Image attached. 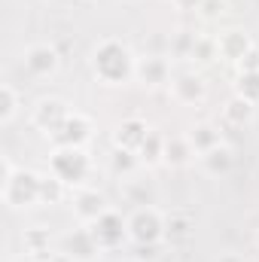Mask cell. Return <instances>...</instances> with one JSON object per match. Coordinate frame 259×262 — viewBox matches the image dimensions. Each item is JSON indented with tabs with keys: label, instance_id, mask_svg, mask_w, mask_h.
I'll return each instance as SVG.
<instances>
[{
	"label": "cell",
	"instance_id": "6da1fadb",
	"mask_svg": "<svg viewBox=\"0 0 259 262\" xmlns=\"http://www.w3.org/2000/svg\"><path fill=\"white\" fill-rule=\"evenodd\" d=\"M89 67H92L95 79L104 82V85H128L131 79H134L137 58H134V52L128 49V43H122L116 37H104L92 49Z\"/></svg>",
	"mask_w": 259,
	"mask_h": 262
},
{
	"label": "cell",
	"instance_id": "7a4b0ae2",
	"mask_svg": "<svg viewBox=\"0 0 259 262\" xmlns=\"http://www.w3.org/2000/svg\"><path fill=\"white\" fill-rule=\"evenodd\" d=\"M40 177L37 171L15 168L12 156H0V201L9 210H28L40 204Z\"/></svg>",
	"mask_w": 259,
	"mask_h": 262
},
{
	"label": "cell",
	"instance_id": "3957f363",
	"mask_svg": "<svg viewBox=\"0 0 259 262\" xmlns=\"http://www.w3.org/2000/svg\"><path fill=\"white\" fill-rule=\"evenodd\" d=\"M49 171L58 180H64L73 192V189L85 186V180L92 174V156L85 146H55L49 156Z\"/></svg>",
	"mask_w": 259,
	"mask_h": 262
},
{
	"label": "cell",
	"instance_id": "277c9868",
	"mask_svg": "<svg viewBox=\"0 0 259 262\" xmlns=\"http://www.w3.org/2000/svg\"><path fill=\"white\" fill-rule=\"evenodd\" d=\"M125 220H128V238L134 247H159V241H165V210H159L156 204L131 207Z\"/></svg>",
	"mask_w": 259,
	"mask_h": 262
},
{
	"label": "cell",
	"instance_id": "5b68a950",
	"mask_svg": "<svg viewBox=\"0 0 259 262\" xmlns=\"http://www.w3.org/2000/svg\"><path fill=\"white\" fill-rule=\"evenodd\" d=\"M58 253H61L67 262H95L104 250L98 247L92 229L76 223L73 229H67L64 235L58 238Z\"/></svg>",
	"mask_w": 259,
	"mask_h": 262
},
{
	"label": "cell",
	"instance_id": "8992f818",
	"mask_svg": "<svg viewBox=\"0 0 259 262\" xmlns=\"http://www.w3.org/2000/svg\"><path fill=\"white\" fill-rule=\"evenodd\" d=\"M92 229V235H95V241H98V247L104 250V253H110V250H119L122 244H128V220L116 210V207H110L98 223H92L89 226Z\"/></svg>",
	"mask_w": 259,
	"mask_h": 262
},
{
	"label": "cell",
	"instance_id": "52a82bcc",
	"mask_svg": "<svg viewBox=\"0 0 259 262\" xmlns=\"http://www.w3.org/2000/svg\"><path fill=\"white\" fill-rule=\"evenodd\" d=\"M70 207H73V220H76L79 226H92V223H98L113 204L107 201V195H104L101 189H95V186H79V189L70 192Z\"/></svg>",
	"mask_w": 259,
	"mask_h": 262
},
{
	"label": "cell",
	"instance_id": "ba28073f",
	"mask_svg": "<svg viewBox=\"0 0 259 262\" xmlns=\"http://www.w3.org/2000/svg\"><path fill=\"white\" fill-rule=\"evenodd\" d=\"M21 67L31 79H52L61 67V55L49 43H31L21 52Z\"/></svg>",
	"mask_w": 259,
	"mask_h": 262
},
{
	"label": "cell",
	"instance_id": "9c48e42d",
	"mask_svg": "<svg viewBox=\"0 0 259 262\" xmlns=\"http://www.w3.org/2000/svg\"><path fill=\"white\" fill-rule=\"evenodd\" d=\"M70 113H73V110L67 107V101L49 95V98H40V101L34 104V110H31V125L37 131H43L46 137H52L55 131L64 125V119Z\"/></svg>",
	"mask_w": 259,
	"mask_h": 262
},
{
	"label": "cell",
	"instance_id": "30bf717a",
	"mask_svg": "<svg viewBox=\"0 0 259 262\" xmlns=\"http://www.w3.org/2000/svg\"><path fill=\"white\" fill-rule=\"evenodd\" d=\"M168 92H171V98H174L177 104L195 107V104H201V101L207 98V82H204V76H201L198 70H189V67H186V70H174Z\"/></svg>",
	"mask_w": 259,
	"mask_h": 262
},
{
	"label": "cell",
	"instance_id": "8fae6325",
	"mask_svg": "<svg viewBox=\"0 0 259 262\" xmlns=\"http://www.w3.org/2000/svg\"><path fill=\"white\" fill-rule=\"evenodd\" d=\"M171 76H174L171 58H165V55H143V58H137L134 79H137L143 89H162V85H171Z\"/></svg>",
	"mask_w": 259,
	"mask_h": 262
},
{
	"label": "cell",
	"instance_id": "7c38bea8",
	"mask_svg": "<svg viewBox=\"0 0 259 262\" xmlns=\"http://www.w3.org/2000/svg\"><path fill=\"white\" fill-rule=\"evenodd\" d=\"M92 119L85 116V113H79V110H73L70 116L64 119V125L55 131L49 140L55 143V146H89V140H92Z\"/></svg>",
	"mask_w": 259,
	"mask_h": 262
},
{
	"label": "cell",
	"instance_id": "4fadbf2b",
	"mask_svg": "<svg viewBox=\"0 0 259 262\" xmlns=\"http://www.w3.org/2000/svg\"><path fill=\"white\" fill-rule=\"evenodd\" d=\"M256 46V40L244 31V28H226L217 34V49H220V58H226L229 64H238L250 49Z\"/></svg>",
	"mask_w": 259,
	"mask_h": 262
},
{
	"label": "cell",
	"instance_id": "5bb4252c",
	"mask_svg": "<svg viewBox=\"0 0 259 262\" xmlns=\"http://www.w3.org/2000/svg\"><path fill=\"white\" fill-rule=\"evenodd\" d=\"M140 171H134L131 177H122V198L128 204H134V207H146V204H156L159 201V186L149 177H143Z\"/></svg>",
	"mask_w": 259,
	"mask_h": 262
},
{
	"label": "cell",
	"instance_id": "9a60e30c",
	"mask_svg": "<svg viewBox=\"0 0 259 262\" xmlns=\"http://www.w3.org/2000/svg\"><path fill=\"white\" fill-rule=\"evenodd\" d=\"M149 122L146 119H140V116H125L116 131H113V146H122V149H131V152H137L140 146H143V140L149 137Z\"/></svg>",
	"mask_w": 259,
	"mask_h": 262
},
{
	"label": "cell",
	"instance_id": "2e32d148",
	"mask_svg": "<svg viewBox=\"0 0 259 262\" xmlns=\"http://www.w3.org/2000/svg\"><path fill=\"white\" fill-rule=\"evenodd\" d=\"M195 159H198V156H195L186 131H183V134H165V162H162V165L180 171V168H189Z\"/></svg>",
	"mask_w": 259,
	"mask_h": 262
},
{
	"label": "cell",
	"instance_id": "e0dca14e",
	"mask_svg": "<svg viewBox=\"0 0 259 262\" xmlns=\"http://www.w3.org/2000/svg\"><path fill=\"white\" fill-rule=\"evenodd\" d=\"M253 119H256V104L253 101H247L241 95H232L223 104V125H229V128H247Z\"/></svg>",
	"mask_w": 259,
	"mask_h": 262
},
{
	"label": "cell",
	"instance_id": "ac0fdd59",
	"mask_svg": "<svg viewBox=\"0 0 259 262\" xmlns=\"http://www.w3.org/2000/svg\"><path fill=\"white\" fill-rule=\"evenodd\" d=\"M198 165H201L204 174H210V177H226V174L235 168V149L223 140L220 146H213V149H207L204 156H198Z\"/></svg>",
	"mask_w": 259,
	"mask_h": 262
},
{
	"label": "cell",
	"instance_id": "d6986e66",
	"mask_svg": "<svg viewBox=\"0 0 259 262\" xmlns=\"http://www.w3.org/2000/svg\"><path fill=\"white\" fill-rule=\"evenodd\" d=\"M186 137H189V143H192L195 156H204L207 149H213V146L223 143V128H220L217 122H195L192 128L186 131Z\"/></svg>",
	"mask_w": 259,
	"mask_h": 262
},
{
	"label": "cell",
	"instance_id": "ffe728a7",
	"mask_svg": "<svg viewBox=\"0 0 259 262\" xmlns=\"http://www.w3.org/2000/svg\"><path fill=\"white\" fill-rule=\"evenodd\" d=\"M192 229H195V220L189 213H180V210L165 213V241H168V244H183V241H189V238H192Z\"/></svg>",
	"mask_w": 259,
	"mask_h": 262
},
{
	"label": "cell",
	"instance_id": "44dd1931",
	"mask_svg": "<svg viewBox=\"0 0 259 262\" xmlns=\"http://www.w3.org/2000/svg\"><path fill=\"white\" fill-rule=\"evenodd\" d=\"M21 247H25V253H34V256L49 259V256H52V235H49V229H43V226L25 229V235H21Z\"/></svg>",
	"mask_w": 259,
	"mask_h": 262
},
{
	"label": "cell",
	"instance_id": "7402d4cb",
	"mask_svg": "<svg viewBox=\"0 0 259 262\" xmlns=\"http://www.w3.org/2000/svg\"><path fill=\"white\" fill-rule=\"evenodd\" d=\"M137 159H140V168H156L165 162V134L159 131H149V137L143 140V146L137 149Z\"/></svg>",
	"mask_w": 259,
	"mask_h": 262
},
{
	"label": "cell",
	"instance_id": "603a6c76",
	"mask_svg": "<svg viewBox=\"0 0 259 262\" xmlns=\"http://www.w3.org/2000/svg\"><path fill=\"white\" fill-rule=\"evenodd\" d=\"M21 113V92L12 82H0V125H9Z\"/></svg>",
	"mask_w": 259,
	"mask_h": 262
},
{
	"label": "cell",
	"instance_id": "cb8c5ba5",
	"mask_svg": "<svg viewBox=\"0 0 259 262\" xmlns=\"http://www.w3.org/2000/svg\"><path fill=\"white\" fill-rule=\"evenodd\" d=\"M67 195H70V186L64 180H58L52 171L40 177V204H61Z\"/></svg>",
	"mask_w": 259,
	"mask_h": 262
},
{
	"label": "cell",
	"instance_id": "d4e9b609",
	"mask_svg": "<svg viewBox=\"0 0 259 262\" xmlns=\"http://www.w3.org/2000/svg\"><path fill=\"white\" fill-rule=\"evenodd\" d=\"M110 168H113L116 177H131L134 171H140V159H137V152H131V149L113 146V152H110Z\"/></svg>",
	"mask_w": 259,
	"mask_h": 262
},
{
	"label": "cell",
	"instance_id": "484cf974",
	"mask_svg": "<svg viewBox=\"0 0 259 262\" xmlns=\"http://www.w3.org/2000/svg\"><path fill=\"white\" fill-rule=\"evenodd\" d=\"M220 58V49H217V37H207V34H195V46L189 61L198 64H207V61H217Z\"/></svg>",
	"mask_w": 259,
	"mask_h": 262
},
{
	"label": "cell",
	"instance_id": "4316f807",
	"mask_svg": "<svg viewBox=\"0 0 259 262\" xmlns=\"http://www.w3.org/2000/svg\"><path fill=\"white\" fill-rule=\"evenodd\" d=\"M235 95H241V98H247V101L259 104V73H238Z\"/></svg>",
	"mask_w": 259,
	"mask_h": 262
},
{
	"label": "cell",
	"instance_id": "83f0119b",
	"mask_svg": "<svg viewBox=\"0 0 259 262\" xmlns=\"http://www.w3.org/2000/svg\"><path fill=\"white\" fill-rule=\"evenodd\" d=\"M192 46H195L192 31H177L174 40H171V55H174V58H189V55H192Z\"/></svg>",
	"mask_w": 259,
	"mask_h": 262
},
{
	"label": "cell",
	"instance_id": "f1b7e54d",
	"mask_svg": "<svg viewBox=\"0 0 259 262\" xmlns=\"http://www.w3.org/2000/svg\"><path fill=\"white\" fill-rule=\"evenodd\" d=\"M235 70H238V73H259V46H253V49L235 64Z\"/></svg>",
	"mask_w": 259,
	"mask_h": 262
},
{
	"label": "cell",
	"instance_id": "f546056e",
	"mask_svg": "<svg viewBox=\"0 0 259 262\" xmlns=\"http://www.w3.org/2000/svg\"><path fill=\"white\" fill-rule=\"evenodd\" d=\"M223 6H226V0H204L201 9H198V15H201L204 21H213V18L223 15Z\"/></svg>",
	"mask_w": 259,
	"mask_h": 262
},
{
	"label": "cell",
	"instance_id": "4dcf8cb0",
	"mask_svg": "<svg viewBox=\"0 0 259 262\" xmlns=\"http://www.w3.org/2000/svg\"><path fill=\"white\" fill-rule=\"evenodd\" d=\"M171 3H174V6H177L180 12H198L204 0H171Z\"/></svg>",
	"mask_w": 259,
	"mask_h": 262
},
{
	"label": "cell",
	"instance_id": "1f68e13d",
	"mask_svg": "<svg viewBox=\"0 0 259 262\" xmlns=\"http://www.w3.org/2000/svg\"><path fill=\"white\" fill-rule=\"evenodd\" d=\"M12 262H49V259H43V256H34V253H21L18 259H12Z\"/></svg>",
	"mask_w": 259,
	"mask_h": 262
},
{
	"label": "cell",
	"instance_id": "d6a6232c",
	"mask_svg": "<svg viewBox=\"0 0 259 262\" xmlns=\"http://www.w3.org/2000/svg\"><path fill=\"white\" fill-rule=\"evenodd\" d=\"M217 262H244V259H241L238 253H223V256H220Z\"/></svg>",
	"mask_w": 259,
	"mask_h": 262
},
{
	"label": "cell",
	"instance_id": "836d02e7",
	"mask_svg": "<svg viewBox=\"0 0 259 262\" xmlns=\"http://www.w3.org/2000/svg\"><path fill=\"white\" fill-rule=\"evenodd\" d=\"M253 244H256V247H259V229H256V235H253Z\"/></svg>",
	"mask_w": 259,
	"mask_h": 262
},
{
	"label": "cell",
	"instance_id": "e575fe53",
	"mask_svg": "<svg viewBox=\"0 0 259 262\" xmlns=\"http://www.w3.org/2000/svg\"><path fill=\"white\" fill-rule=\"evenodd\" d=\"M256 46H259V40H256Z\"/></svg>",
	"mask_w": 259,
	"mask_h": 262
}]
</instances>
